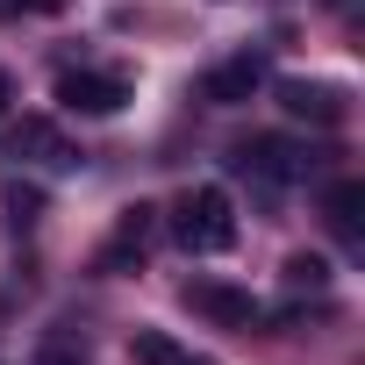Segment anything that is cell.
Returning <instances> with one entry per match:
<instances>
[{
	"mask_svg": "<svg viewBox=\"0 0 365 365\" xmlns=\"http://www.w3.org/2000/svg\"><path fill=\"white\" fill-rule=\"evenodd\" d=\"M172 237H179V251L187 258H222L230 244H237V201L222 194V187H187L172 201Z\"/></svg>",
	"mask_w": 365,
	"mask_h": 365,
	"instance_id": "obj_1",
	"label": "cell"
},
{
	"mask_svg": "<svg viewBox=\"0 0 365 365\" xmlns=\"http://www.w3.org/2000/svg\"><path fill=\"white\" fill-rule=\"evenodd\" d=\"M230 172H244V179H258V187L279 194V187H294V179H308V150L287 143V136H251V143H237Z\"/></svg>",
	"mask_w": 365,
	"mask_h": 365,
	"instance_id": "obj_2",
	"label": "cell"
},
{
	"mask_svg": "<svg viewBox=\"0 0 365 365\" xmlns=\"http://www.w3.org/2000/svg\"><path fill=\"white\" fill-rule=\"evenodd\" d=\"M0 158H15V165H51V172H72V165H79V150L65 143V129L43 122V115H22V122L0 129Z\"/></svg>",
	"mask_w": 365,
	"mask_h": 365,
	"instance_id": "obj_3",
	"label": "cell"
},
{
	"mask_svg": "<svg viewBox=\"0 0 365 365\" xmlns=\"http://www.w3.org/2000/svg\"><path fill=\"white\" fill-rule=\"evenodd\" d=\"M58 101H65L72 115H122V108H129V79H122V72H86V65H72V72H58Z\"/></svg>",
	"mask_w": 365,
	"mask_h": 365,
	"instance_id": "obj_4",
	"label": "cell"
},
{
	"mask_svg": "<svg viewBox=\"0 0 365 365\" xmlns=\"http://www.w3.org/2000/svg\"><path fill=\"white\" fill-rule=\"evenodd\" d=\"M150 237H158V208H150V201H129L122 222H115V237H108V251L93 258V272H108V279H115V272H136L143 251H150Z\"/></svg>",
	"mask_w": 365,
	"mask_h": 365,
	"instance_id": "obj_5",
	"label": "cell"
},
{
	"mask_svg": "<svg viewBox=\"0 0 365 365\" xmlns=\"http://www.w3.org/2000/svg\"><path fill=\"white\" fill-rule=\"evenodd\" d=\"M187 308L208 315L215 329H258V322H265V308H258L244 287H230V279H187Z\"/></svg>",
	"mask_w": 365,
	"mask_h": 365,
	"instance_id": "obj_6",
	"label": "cell"
},
{
	"mask_svg": "<svg viewBox=\"0 0 365 365\" xmlns=\"http://www.w3.org/2000/svg\"><path fill=\"white\" fill-rule=\"evenodd\" d=\"M279 108L294 122H315V129H344L351 122V93L322 86V79H279Z\"/></svg>",
	"mask_w": 365,
	"mask_h": 365,
	"instance_id": "obj_7",
	"label": "cell"
},
{
	"mask_svg": "<svg viewBox=\"0 0 365 365\" xmlns=\"http://www.w3.org/2000/svg\"><path fill=\"white\" fill-rule=\"evenodd\" d=\"M258 86H265V58L244 51V58H230V65H215V72L201 79V101H208V108H244Z\"/></svg>",
	"mask_w": 365,
	"mask_h": 365,
	"instance_id": "obj_8",
	"label": "cell"
},
{
	"mask_svg": "<svg viewBox=\"0 0 365 365\" xmlns=\"http://www.w3.org/2000/svg\"><path fill=\"white\" fill-rule=\"evenodd\" d=\"M322 215H329V230L344 244H358L365 237V179H336V187L322 194Z\"/></svg>",
	"mask_w": 365,
	"mask_h": 365,
	"instance_id": "obj_9",
	"label": "cell"
},
{
	"mask_svg": "<svg viewBox=\"0 0 365 365\" xmlns=\"http://www.w3.org/2000/svg\"><path fill=\"white\" fill-rule=\"evenodd\" d=\"M129 358L136 365H208V358H194L179 336H165V329H129Z\"/></svg>",
	"mask_w": 365,
	"mask_h": 365,
	"instance_id": "obj_10",
	"label": "cell"
},
{
	"mask_svg": "<svg viewBox=\"0 0 365 365\" xmlns=\"http://www.w3.org/2000/svg\"><path fill=\"white\" fill-rule=\"evenodd\" d=\"M36 365H86V336H79L72 322H51V329H43V351H36Z\"/></svg>",
	"mask_w": 365,
	"mask_h": 365,
	"instance_id": "obj_11",
	"label": "cell"
},
{
	"mask_svg": "<svg viewBox=\"0 0 365 365\" xmlns=\"http://www.w3.org/2000/svg\"><path fill=\"white\" fill-rule=\"evenodd\" d=\"M287 287H308V294H322V287H329V258H315V251H294V258H287Z\"/></svg>",
	"mask_w": 365,
	"mask_h": 365,
	"instance_id": "obj_12",
	"label": "cell"
},
{
	"mask_svg": "<svg viewBox=\"0 0 365 365\" xmlns=\"http://www.w3.org/2000/svg\"><path fill=\"white\" fill-rule=\"evenodd\" d=\"M8 222H15V230L43 222V187H8Z\"/></svg>",
	"mask_w": 365,
	"mask_h": 365,
	"instance_id": "obj_13",
	"label": "cell"
},
{
	"mask_svg": "<svg viewBox=\"0 0 365 365\" xmlns=\"http://www.w3.org/2000/svg\"><path fill=\"white\" fill-rule=\"evenodd\" d=\"M65 0H0V22H22V15H58Z\"/></svg>",
	"mask_w": 365,
	"mask_h": 365,
	"instance_id": "obj_14",
	"label": "cell"
},
{
	"mask_svg": "<svg viewBox=\"0 0 365 365\" xmlns=\"http://www.w3.org/2000/svg\"><path fill=\"white\" fill-rule=\"evenodd\" d=\"M8 101H15V79H8V72H0V115H8Z\"/></svg>",
	"mask_w": 365,
	"mask_h": 365,
	"instance_id": "obj_15",
	"label": "cell"
}]
</instances>
